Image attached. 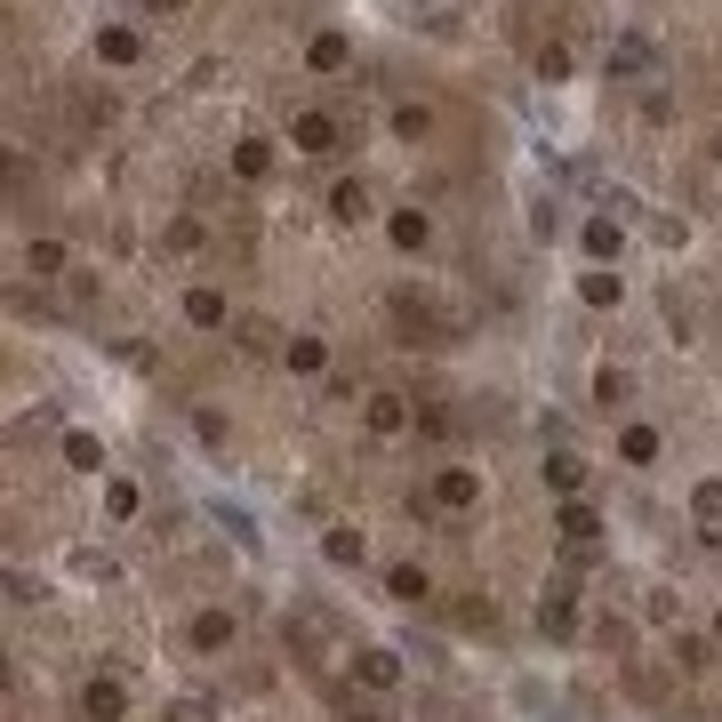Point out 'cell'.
Wrapping results in <instances>:
<instances>
[{"instance_id": "6da1fadb", "label": "cell", "mask_w": 722, "mask_h": 722, "mask_svg": "<svg viewBox=\"0 0 722 722\" xmlns=\"http://www.w3.org/2000/svg\"><path fill=\"white\" fill-rule=\"evenodd\" d=\"M433 506H449V514L482 506V473H466V466H442V473H433Z\"/></svg>"}, {"instance_id": "7a4b0ae2", "label": "cell", "mask_w": 722, "mask_h": 722, "mask_svg": "<svg viewBox=\"0 0 722 722\" xmlns=\"http://www.w3.org/2000/svg\"><path fill=\"white\" fill-rule=\"evenodd\" d=\"M289 144H297V153H329V144H338V121H329V113H305L297 129H289Z\"/></svg>"}, {"instance_id": "3957f363", "label": "cell", "mask_w": 722, "mask_h": 722, "mask_svg": "<svg viewBox=\"0 0 722 722\" xmlns=\"http://www.w3.org/2000/svg\"><path fill=\"white\" fill-rule=\"evenodd\" d=\"M554 530H562V539H570V546H586V539H594V530H603V514H594V506H578V498H570L562 514H554Z\"/></svg>"}, {"instance_id": "277c9868", "label": "cell", "mask_w": 722, "mask_h": 722, "mask_svg": "<svg viewBox=\"0 0 722 722\" xmlns=\"http://www.w3.org/2000/svg\"><path fill=\"white\" fill-rule=\"evenodd\" d=\"M362 683H369V691H394V683H402V658H394V650H362Z\"/></svg>"}, {"instance_id": "5b68a950", "label": "cell", "mask_w": 722, "mask_h": 722, "mask_svg": "<svg viewBox=\"0 0 722 722\" xmlns=\"http://www.w3.org/2000/svg\"><path fill=\"white\" fill-rule=\"evenodd\" d=\"M225 643H233V618H225V610H201V618H193V650H225Z\"/></svg>"}, {"instance_id": "8992f818", "label": "cell", "mask_w": 722, "mask_h": 722, "mask_svg": "<svg viewBox=\"0 0 722 722\" xmlns=\"http://www.w3.org/2000/svg\"><path fill=\"white\" fill-rule=\"evenodd\" d=\"M185 321L193 329H225V297L217 289H193V297H185Z\"/></svg>"}, {"instance_id": "52a82bcc", "label": "cell", "mask_w": 722, "mask_h": 722, "mask_svg": "<svg viewBox=\"0 0 722 722\" xmlns=\"http://www.w3.org/2000/svg\"><path fill=\"white\" fill-rule=\"evenodd\" d=\"M402 426H409L402 394H369V433H402Z\"/></svg>"}, {"instance_id": "ba28073f", "label": "cell", "mask_w": 722, "mask_h": 722, "mask_svg": "<svg viewBox=\"0 0 722 722\" xmlns=\"http://www.w3.org/2000/svg\"><path fill=\"white\" fill-rule=\"evenodd\" d=\"M618 458H626V466H650V458H658V433H650V426H626V433H618Z\"/></svg>"}, {"instance_id": "9c48e42d", "label": "cell", "mask_w": 722, "mask_h": 722, "mask_svg": "<svg viewBox=\"0 0 722 722\" xmlns=\"http://www.w3.org/2000/svg\"><path fill=\"white\" fill-rule=\"evenodd\" d=\"M546 482H554V490H562V498H570V490L586 482V458H570V449H554V458H546Z\"/></svg>"}, {"instance_id": "30bf717a", "label": "cell", "mask_w": 722, "mask_h": 722, "mask_svg": "<svg viewBox=\"0 0 722 722\" xmlns=\"http://www.w3.org/2000/svg\"><path fill=\"white\" fill-rule=\"evenodd\" d=\"M321 554H329L338 570H354V562H362V530H329V539H321Z\"/></svg>"}, {"instance_id": "8fae6325", "label": "cell", "mask_w": 722, "mask_h": 722, "mask_svg": "<svg viewBox=\"0 0 722 722\" xmlns=\"http://www.w3.org/2000/svg\"><path fill=\"white\" fill-rule=\"evenodd\" d=\"M65 458L80 473H97V466H105V442H97V433H65Z\"/></svg>"}, {"instance_id": "7c38bea8", "label": "cell", "mask_w": 722, "mask_h": 722, "mask_svg": "<svg viewBox=\"0 0 722 722\" xmlns=\"http://www.w3.org/2000/svg\"><path fill=\"white\" fill-rule=\"evenodd\" d=\"M121 707H129L121 683H89V714H97V722H121Z\"/></svg>"}, {"instance_id": "4fadbf2b", "label": "cell", "mask_w": 722, "mask_h": 722, "mask_svg": "<svg viewBox=\"0 0 722 722\" xmlns=\"http://www.w3.org/2000/svg\"><path fill=\"white\" fill-rule=\"evenodd\" d=\"M329 210H338L345 225H362V217H369V193H362V185H338V193H329Z\"/></svg>"}, {"instance_id": "5bb4252c", "label": "cell", "mask_w": 722, "mask_h": 722, "mask_svg": "<svg viewBox=\"0 0 722 722\" xmlns=\"http://www.w3.org/2000/svg\"><path fill=\"white\" fill-rule=\"evenodd\" d=\"M385 586H394V603H426V594H433V586H426V570H409V562L385 578Z\"/></svg>"}, {"instance_id": "9a60e30c", "label": "cell", "mask_w": 722, "mask_h": 722, "mask_svg": "<svg viewBox=\"0 0 722 722\" xmlns=\"http://www.w3.org/2000/svg\"><path fill=\"white\" fill-rule=\"evenodd\" d=\"M650 65V40H618L610 49V73H643Z\"/></svg>"}, {"instance_id": "2e32d148", "label": "cell", "mask_w": 722, "mask_h": 722, "mask_svg": "<svg viewBox=\"0 0 722 722\" xmlns=\"http://www.w3.org/2000/svg\"><path fill=\"white\" fill-rule=\"evenodd\" d=\"M329 354H321V338H289V369H305V378H314Z\"/></svg>"}, {"instance_id": "e0dca14e", "label": "cell", "mask_w": 722, "mask_h": 722, "mask_svg": "<svg viewBox=\"0 0 722 722\" xmlns=\"http://www.w3.org/2000/svg\"><path fill=\"white\" fill-rule=\"evenodd\" d=\"M338 65H345V40L321 33V40H314V73H338Z\"/></svg>"}, {"instance_id": "ac0fdd59", "label": "cell", "mask_w": 722, "mask_h": 722, "mask_svg": "<svg viewBox=\"0 0 722 722\" xmlns=\"http://www.w3.org/2000/svg\"><path fill=\"white\" fill-rule=\"evenodd\" d=\"M394 241H402V250H426V217L402 210V217H394Z\"/></svg>"}, {"instance_id": "d6986e66", "label": "cell", "mask_w": 722, "mask_h": 722, "mask_svg": "<svg viewBox=\"0 0 722 722\" xmlns=\"http://www.w3.org/2000/svg\"><path fill=\"white\" fill-rule=\"evenodd\" d=\"M698 522H722V482H698V498H691Z\"/></svg>"}, {"instance_id": "ffe728a7", "label": "cell", "mask_w": 722, "mask_h": 722, "mask_svg": "<svg viewBox=\"0 0 722 722\" xmlns=\"http://www.w3.org/2000/svg\"><path fill=\"white\" fill-rule=\"evenodd\" d=\"M586 250H594V257H618V225H610V217L586 225Z\"/></svg>"}, {"instance_id": "44dd1931", "label": "cell", "mask_w": 722, "mask_h": 722, "mask_svg": "<svg viewBox=\"0 0 722 722\" xmlns=\"http://www.w3.org/2000/svg\"><path fill=\"white\" fill-rule=\"evenodd\" d=\"M594 402L618 409V402H626V378H618V369H603V378H594Z\"/></svg>"}, {"instance_id": "7402d4cb", "label": "cell", "mask_w": 722, "mask_h": 722, "mask_svg": "<svg viewBox=\"0 0 722 722\" xmlns=\"http://www.w3.org/2000/svg\"><path fill=\"white\" fill-rule=\"evenodd\" d=\"M586 305H618V274H586Z\"/></svg>"}, {"instance_id": "603a6c76", "label": "cell", "mask_w": 722, "mask_h": 722, "mask_svg": "<svg viewBox=\"0 0 722 722\" xmlns=\"http://www.w3.org/2000/svg\"><path fill=\"white\" fill-rule=\"evenodd\" d=\"M97 49H105L113 65H129V56H137V33H105V40H97Z\"/></svg>"}, {"instance_id": "cb8c5ba5", "label": "cell", "mask_w": 722, "mask_h": 722, "mask_svg": "<svg viewBox=\"0 0 722 722\" xmlns=\"http://www.w3.org/2000/svg\"><path fill=\"white\" fill-rule=\"evenodd\" d=\"M25 265H33V274H56V265H65V250H56V241H33Z\"/></svg>"}, {"instance_id": "d4e9b609", "label": "cell", "mask_w": 722, "mask_h": 722, "mask_svg": "<svg viewBox=\"0 0 722 722\" xmlns=\"http://www.w3.org/2000/svg\"><path fill=\"white\" fill-rule=\"evenodd\" d=\"M354 722H378V714H354Z\"/></svg>"}, {"instance_id": "484cf974", "label": "cell", "mask_w": 722, "mask_h": 722, "mask_svg": "<svg viewBox=\"0 0 722 722\" xmlns=\"http://www.w3.org/2000/svg\"><path fill=\"white\" fill-rule=\"evenodd\" d=\"M714 634H722V618H714Z\"/></svg>"}]
</instances>
